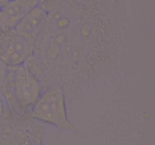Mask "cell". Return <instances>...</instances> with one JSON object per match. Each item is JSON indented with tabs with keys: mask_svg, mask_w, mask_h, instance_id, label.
<instances>
[{
	"mask_svg": "<svg viewBox=\"0 0 155 145\" xmlns=\"http://www.w3.org/2000/svg\"><path fill=\"white\" fill-rule=\"evenodd\" d=\"M44 90L40 81L26 63L9 66L2 97L11 111L28 116L31 108Z\"/></svg>",
	"mask_w": 155,
	"mask_h": 145,
	"instance_id": "cell-1",
	"label": "cell"
},
{
	"mask_svg": "<svg viewBox=\"0 0 155 145\" xmlns=\"http://www.w3.org/2000/svg\"><path fill=\"white\" fill-rule=\"evenodd\" d=\"M44 124L7 108L0 120V144H42Z\"/></svg>",
	"mask_w": 155,
	"mask_h": 145,
	"instance_id": "cell-2",
	"label": "cell"
},
{
	"mask_svg": "<svg viewBox=\"0 0 155 145\" xmlns=\"http://www.w3.org/2000/svg\"><path fill=\"white\" fill-rule=\"evenodd\" d=\"M35 45V39L22 35L14 28L5 31L0 59L9 66L22 65L33 55Z\"/></svg>",
	"mask_w": 155,
	"mask_h": 145,
	"instance_id": "cell-3",
	"label": "cell"
},
{
	"mask_svg": "<svg viewBox=\"0 0 155 145\" xmlns=\"http://www.w3.org/2000/svg\"><path fill=\"white\" fill-rule=\"evenodd\" d=\"M55 89L42 92L28 116L45 124L58 125L61 122V98Z\"/></svg>",
	"mask_w": 155,
	"mask_h": 145,
	"instance_id": "cell-4",
	"label": "cell"
},
{
	"mask_svg": "<svg viewBox=\"0 0 155 145\" xmlns=\"http://www.w3.org/2000/svg\"><path fill=\"white\" fill-rule=\"evenodd\" d=\"M46 16L42 7L36 5L28 11L13 28L22 35L35 39L42 28Z\"/></svg>",
	"mask_w": 155,
	"mask_h": 145,
	"instance_id": "cell-5",
	"label": "cell"
},
{
	"mask_svg": "<svg viewBox=\"0 0 155 145\" xmlns=\"http://www.w3.org/2000/svg\"><path fill=\"white\" fill-rule=\"evenodd\" d=\"M9 66L0 59V96L3 98V91L8 72Z\"/></svg>",
	"mask_w": 155,
	"mask_h": 145,
	"instance_id": "cell-6",
	"label": "cell"
},
{
	"mask_svg": "<svg viewBox=\"0 0 155 145\" xmlns=\"http://www.w3.org/2000/svg\"><path fill=\"white\" fill-rule=\"evenodd\" d=\"M7 107L5 104L4 100L2 97L0 96V120L2 119L4 116L5 111L7 109Z\"/></svg>",
	"mask_w": 155,
	"mask_h": 145,
	"instance_id": "cell-7",
	"label": "cell"
},
{
	"mask_svg": "<svg viewBox=\"0 0 155 145\" xmlns=\"http://www.w3.org/2000/svg\"><path fill=\"white\" fill-rule=\"evenodd\" d=\"M5 31L1 27H0V50H1V48L2 44V40H3Z\"/></svg>",
	"mask_w": 155,
	"mask_h": 145,
	"instance_id": "cell-8",
	"label": "cell"
},
{
	"mask_svg": "<svg viewBox=\"0 0 155 145\" xmlns=\"http://www.w3.org/2000/svg\"><path fill=\"white\" fill-rule=\"evenodd\" d=\"M9 1H10V0H0V4L6 2H8Z\"/></svg>",
	"mask_w": 155,
	"mask_h": 145,
	"instance_id": "cell-9",
	"label": "cell"
}]
</instances>
